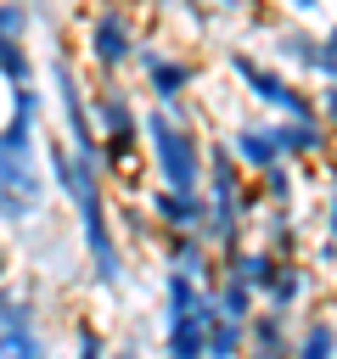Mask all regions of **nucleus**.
<instances>
[{"mask_svg":"<svg viewBox=\"0 0 337 359\" xmlns=\"http://www.w3.org/2000/svg\"><path fill=\"white\" fill-rule=\"evenodd\" d=\"M298 174H303V168H292V163H275V168L253 174L258 202H264V208H298Z\"/></svg>","mask_w":337,"mask_h":359,"instance_id":"19","label":"nucleus"},{"mask_svg":"<svg viewBox=\"0 0 337 359\" xmlns=\"http://www.w3.org/2000/svg\"><path fill=\"white\" fill-rule=\"evenodd\" d=\"M208 359H247V325L219 314L208 325Z\"/></svg>","mask_w":337,"mask_h":359,"instance_id":"24","label":"nucleus"},{"mask_svg":"<svg viewBox=\"0 0 337 359\" xmlns=\"http://www.w3.org/2000/svg\"><path fill=\"white\" fill-rule=\"evenodd\" d=\"M11 269H17V247H11V236L0 230V286L11 280Z\"/></svg>","mask_w":337,"mask_h":359,"instance_id":"29","label":"nucleus"},{"mask_svg":"<svg viewBox=\"0 0 337 359\" xmlns=\"http://www.w3.org/2000/svg\"><path fill=\"white\" fill-rule=\"evenodd\" d=\"M157 252H163V269H180L202 286H219V275H225L219 252L202 241V230H168V236H157Z\"/></svg>","mask_w":337,"mask_h":359,"instance_id":"11","label":"nucleus"},{"mask_svg":"<svg viewBox=\"0 0 337 359\" xmlns=\"http://www.w3.org/2000/svg\"><path fill=\"white\" fill-rule=\"evenodd\" d=\"M112 224H118V241L135 252V247H152L157 241V230H152V219H146V208H140V196H118L112 202Z\"/></svg>","mask_w":337,"mask_h":359,"instance_id":"20","label":"nucleus"},{"mask_svg":"<svg viewBox=\"0 0 337 359\" xmlns=\"http://www.w3.org/2000/svg\"><path fill=\"white\" fill-rule=\"evenodd\" d=\"M140 208H146V219H152V230H157V236H168V230H202V219H208L202 191L146 185V191H140Z\"/></svg>","mask_w":337,"mask_h":359,"instance_id":"10","label":"nucleus"},{"mask_svg":"<svg viewBox=\"0 0 337 359\" xmlns=\"http://www.w3.org/2000/svg\"><path fill=\"white\" fill-rule=\"evenodd\" d=\"M135 73H140V95L152 107H185L197 95V84H202V62L191 50H163L157 39H140Z\"/></svg>","mask_w":337,"mask_h":359,"instance_id":"6","label":"nucleus"},{"mask_svg":"<svg viewBox=\"0 0 337 359\" xmlns=\"http://www.w3.org/2000/svg\"><path fill=\"white\" fill-rule=\"evenodd\" d=\"M219 320L213 292L197 303V314H174L163 320V359H208V325Z\"/></svg>","mask_w":337,"mask_h":359,"instance_id":"14","label":"nucleus"},{"mask_svg":"<svg viewBox=\"0 0 337 359\" xmlns=\"http://www.w3.org/2000/svg\"><path fill=\"white\" fill-rule=\"evenodd\" d=\"M292 359H337V320L331 314H309L292 331Z\"/></svg>","mask_w":337,"mask_h":359,"instance_id":"18","label":"nucleus"},{"mask_svg":"<svg viewBox=\"0 0 337 359\" xmlns=\"http://www.w3.org/2000/svg\"><path fill=\"white\" fill-rule=\"evenodd\" d=\"M34 79H39V62H34L28 39H0V84L6 90H22Z\"/></svg>","mask_w":337,"mask_h":359,"instance_id":"23","label":"nucleus"},{"mask_svg":"<svg viewBox=\"0 0 337 359\" xmlns=\"http://www.w3.org/2000/svg\"><path fill=\"white\" fill-rule=\"evenodd\" d=\"M225 67H230V79L242 84V95H247L264 118H315V90H309L298 73H286V67H275V62L242 50V45L225 50Z\"/></svg>","mask_w":337,"mask_h":359,"instance_id":"4","label":"nucleus"},{"mask_svg":"<svg viewBox=\"0 0 337 359\" xmlns=\"http://www.w3.org/2000/svg\"><path fill=\"white\" fill-rule=\"evenodd\" d=\"M197 11H208V17H230V11H242V0H197Z\"/></svg>","mask_w":337,"mask_h":359,"instance_id":"30","label":"nucleus"},{"mask_svg":"<svg viewBox=\"0 0 337 359\" xmlns=\"http://www.w3.org/2000/svg\"><path fill=\"white\" fill-rule=\"evenodd\" d=\"M253 230H258V247L270 258H298V247H303V230H298V213L292 208H264L253 219Z\"/></svg>","mask_w":337,"mask_h":359,"instance_id":"16","label":"nucleus"},{"mask_svg":"<svg viewBox=\"0 0 337 359\" xmlns=\"http://www.w3.org/2000/svg\"><path fill=\"white\" fill-rule=\"evenodd\" d=\"M202 297H208L202 280H191V275H180V269H163V320H174V314H197Z\"/></svg>","mask_w":337,"mask_h":359,"instance_id":"22","label":"nucleus"},{"mask_svg":"<svg viewBox=\"0 0 337 359\" xmlns=\"http://www.w3.org/2000/svg\"><path fill=\"white\" fill-rule=\"evenodd\" d=\"M281 6H286V11H292V17H315V11H320V6H326V0H281Z\"/></svg>","mask_w":337,"mask_h":359,"instance_id":"31","label":"nucleus"},{"mask_svg":"<svg viewBox=\"0 0 337 359\" xmlns=\"http://www.w3.org/2000/svg\"><path fill=\"white\" fill-rule=\"evenodd\" d=\"M0 359H51V337H45V314H39L34 286H28L22 309L0 325Z\"/></svg>","mask_w":337,"mask_h":359,"instance_id":"13","label":"nucleus"},{"mask_svg":"<svg viewBox=\"0 0 337 359\" xmlns=\"http://www.w3.org/2000/svg\"><path fill=\"white\" fill-rule=\"evenodd\" d=\"M107 359H140V348L135 342H118V348H107Z\"/></svg>","mask_w":337,"mask_h":359,"instance_id":"32","label":"nucleus"},{"mask_svg":"<svg viewBox=\"0 0 337 359\" xmlns=\"http://www.w3.org/2000/svg\"><path fill=\"white\" fill-rule=\"evenodd\" d=\"M34 34V6L28 0H0V39H28Z\"/></svg>","mask_w":337,"mask_h":359,"instance_id":"25","label":"nucleus"},{"mask_svg":"<svg viewBox=\"0 0 337 359\" xmlns=\"http://www.w3.org/2000/svg\"><path fill=\"white\" fill-rule=\"evenodd\" d=\"M107 348H112V342H107L101 325H90V320L73 325V359H107Z\"/></svg>","mask_w":337,"mask_h":359,"instance_id":"27","label":"nucleus"},{"mask_svg":"<svg viewBox=\"0 0 337 359\" xmlns=\"http://www.w3.org/2000/svg\"><path fill=\"white\" fill-rule=\"evenodd\" d=\"M45 174H51V185L67 196V208H73V219H79V247H84V264H90V280L95 286H124V275H129V247L118 241V224H112V196H107V174H101V163H90V157H79L67 140H51L45 135Z\"/></svg>","mask_w":337,"mask_h":359,"instance_id":"1","label":"nucleus"},{"mask_svg":"<svg viewBox=\"0 0 337 359\" xmlns=\"http://www.w3.org/2000/svg\"><path fill=\"white\" fill-rule=\"evenodd\" d=\"M219 140H225V151L242 163L247 180L281 163V151H275V140H270V118H230V129H225Z\"/></svg>","mask_w":337,"mask_h":359,"instance_id":"12","label":"nucleus"},{"mask_svg":"<svg viewBox=\"0 0 337 359\" xmlns=\"http://www.w3.org/2000/svg\"><path fill=\"white\" fill-rule=\"evenodd\" d=\"M90 123L95 135H135L140 129V95L129 79H95L90 84Z\"/></svg>","mask_w":337,"mask_h":359,"instance_id":"8","label":"nucleus"},{"mask_svg":"<svg viewBox=\"0 0 337 359\" xmlns=\"http://www.w3.org/2000/svg\"><path fill=\"white\" fill-rule=\"evenodd\" d=\"M208 292H213V309H219L225 320H242V325H247V320L258 314V292H253L247 280H236V275H219V286H208Z\"/></svg>","mask_w":337,"mask_h":359,"instance_id":"21","label":"nucleus"},{"mask_svg":"<svg viewBox=\"0 0 337 359\" xmlns=\"http://www.w3.org/2000/svg\"><path fill=\"white\" fill-rule=\"evenodd\" d=\"M140 140H146V163H152V185L168 191H202V168H208V129L197 118V107H140Z\"/></svg>","mask_w":337,"mask_h":359,"instance_id":"2","label":"nucleus"},{"mask_svg":"<svg viewBox=\"0 0 337 359\" xmlns=\"http://www.w3.org/2000/svg\"><path fill=\"white\" fill-rule=\"evenodd\" d=\"M315 292V269L303 258H281L275 264V280L264 292V309H281V314H298V303Z\"/></svg>","mask_w":337,"mask_h":359,"instance_id":"15","label":"nucleus"},{"mask_svg":"<svg viewBox=\"0 0 337 359\" xmlns=\"http://www.w3.org/2000/svg\"><path fill=\"white\" fill-rule=\"evenodd\" d=\"M45 157H22V151H11L6 140H0V191H17V196H34V202H45Z\"/></svg>","mask_w":337,"mask_h":359,"instance_id":"17","label":"nucleus"},{"mask_svg":"<svg viewBox=\"0 0 337 359\" xmlns=\"http://www.w3.org/2000/svg\"><path fill=\"white\" fill-rule=\"evenodd\" d=\"M315 118L331 129V140H337V84H315Z\"/></svg>","mask_w":337,"mask_h":359,"instance_id":"28","label":"nucleus"},{"mask_svg":"<svg viewBox=\"0 0 337 359\" xmlns=\"http://www.w3.org/2000/svg\"><path fill=\"white\" fill-rule=\"evenodd\" d=\"M270 140H275L281 163H292V168H320L337 151V140L320 118H270Z\"/></svg>","mask_w":337,"mask_h":359,"instance_id":"7","label":"nucleus"},{"mask_svg":"<svg viewBox=\"0 0 337 359\" xmlns=\"http://www.w3.org/2000/svg\"><path fill=\"white\" fill-rule=\"evenodd\" d=\"M140 6L129 0H95L79 22V56L95 79H124L140 50Z\"/></svg>","mask_w":337,"mask_h":359,"instance_id":"3","label":"nucleus"},{"mask_svg":"<svg viewBox=\"0 0 337 359\" xmlns=\"http://www.w3.org/2000/svg\"><path fill=\"white\" fill-rule=\"evenodd\" d=\"M101 174L107 185H118V196H140L152 185V163H146V140L135 135H107L101 140Z\"/></svg>","mask_w":337,"mask_h":359,"instance_id":"9","label":"nucleus"},{"mask_svg":"<svg viewBox=\"0 0 337 359\" xmlns=\"http://www.w3.org/2000/svg\"><path fill=\"white\" fill-rule=\"evenodd\" d=\"M45 79H51V101H56V118H62V140H67L79 157L101 163V135H95V123H90V79L79 73V62H73L67 50H56V56L45 62Z\"/></svg>","mask_w":337,"mask_h":359,"instance_id":"5","label":"nucleus"},{"mask_svg":"<svg viewBox=\"0 0 337 359\" xmlns=\"http://www.w3.org/2000/svg\"><path fill=\"white\" fill-rule=\"evenodd\" d=\"M45 202H34V196H17V191H0V230H22V224H34V213H39Z\"/></svg>","mask_w":337,"mask_h":359,"instance_id":"26","label":"nucleus"}]
</instances>
